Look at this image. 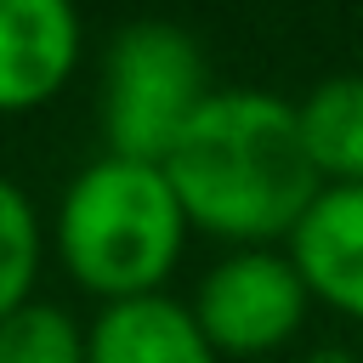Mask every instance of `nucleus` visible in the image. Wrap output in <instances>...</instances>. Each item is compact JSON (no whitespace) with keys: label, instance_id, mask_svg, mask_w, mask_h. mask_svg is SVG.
<instances>
[{"label":"nucleus","instance_id":"obj_1","mask_svg":"<svg viewBox=\"0 0 363 363\" xmlns=\"http://www.w3.org/2000/svg\"><path fill=\"white\" fill-rule=\"evenodd\" d=\"M164 176L187 221L238 250H272L278 238L289 244L323 193L295 102L272 91H210V102L164 153Z\"/></svg>","mask_w":363,"mask_h":363},{"label":"nucleus","instance_id":"obj_2","mask_svg":"<svg viewBox=\"0 0 363 363\" xmlns=\"http://www.w3.org/2000/svg\"><path fill=\"white\" fill-rule=\"evenodd\" d=\"M187 227L193 221L164 164L102 153L68 182L51 233H57V255L68 278L102 295L108 306V301L159 295V284L182 261Z\"/></svg>","mask_w":363,"mask_h":363},{"label":"nucleus","instance_id":"obj_3","mask_svg":"<svg viewBox=\"0 0 363 363\" xmlns=\"http://www.w3.org/2000/svg\"><path fill=\"white\" fill-rule=\"evenodd\" d=\"M210 91L216 85L204 45L182 23L164 17L125 23L102 51V85H96V119L108 153L164 164V153L210 102Z\"/></svg>","mask_w":363,"mask_h":363},{"label":"nucleus","instance_id":"obj_4","mask_svg":"<svg viewBox=\"0 0 363 363\" xmlns=\"http://www.w3.org/2000/svg\"><path fill=\"white\" fill-rule=\"evenodd\" d=\"M306 306L312 289L295 272L289 250H233L204 272L193 295V318L216 357H267L289 346L306 323Z\"/></svg>","mask_w":363,"mask_h":363},{"label":"nucleus","instance_id":"obj_5","mask_svg":"<svg viewBox=\"0 0 363 363\" xmlns=\"http://www.w3.org/2000/svg\"><path fill=\"white\" fill-rule=\"evenodd\" d=\"M79 62L74 0H0V113L45 108Z\"/></svg>","mask_w":363,"mask_h":363},{"label":"nucleus","instance_id":"obj_6","mask_svg":"<svg viewBox=\"0 0 363 363\" xmlns=\"http://www.w3.org/2000/svg\"><path fill=\"white\" fill-rule=\"evenodd\" d=\"M289 261L306 278L312 301L363 323V182L323 187L301 227L289 233Z\"/></svg>","mask_w":363,"mask_h":363},{"label":"nucleus","instance_id":"obj_7","mask_svg":"<svg viewBox=\"0 0 363 363\" xmlns=\"http://www.w3.org/2000/svg\"><path fill=\"white\" fill-rule=\"evenodd\" d=\"M85 363H221L199 318L176 295L108 301L85 329Z\"/></svg>","mask_w":363,"mask_h":363},{"label":"nucleus","instance_id":"obj_8","mask_svg":"<svg viewBox=\"0 0 363 363\" xmlns=\"http://www.w3.org/2000/svg\"><path fill=\"white\" fill-rule=\"evenodd\" d=\"M301 142L323 176V187L363 182V74H329L301 102Z\"/></svg>","mask_w":363,"mask_h":363},{"label":"nucleus","instance_id":"obj_9","mask_svg":"<svg viewBox=\"0 0 363 363\" xmlns=\"http://www.w3.org/2000/svg\"><path fill=\"white\" fill-rule=\"evenodd\" d=\"M40 216L28 204V193L0 170V318H11L17 306L34 301V278H40Z\"/></svg>","mask_w":363,"mask_h":363},{"label":"nucleus","instance_id":"obj_10","mask_svg":"<svg viewBox=\"0 0 363 363\" xmlns=\"http://www.w3.org/2000/svg\"><path fill=\"white\" fill-rule=\"evenodd\" d=\"M0 363H85V329L62 306L28 301L0 318Z\"/></svg>","mask_w":363,"mask_h":363},{"label":"nucleus","instance_id":"obj_11","mask_svg":"<svg viewBox=\"0 0 363 363\" xmlns=\"http://www.w3.org/2000/svg\"><path fill=\"white\" fill-rule=\"evenodd\" d=\"M306 363H357V357H352V352H312Z\"/></svg>","mask_w":363,"mask_h":363}]
</instances>
